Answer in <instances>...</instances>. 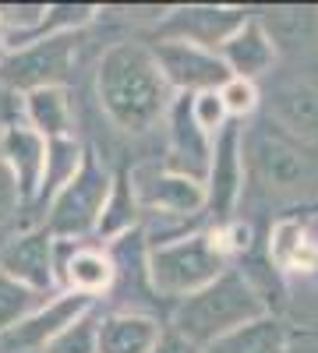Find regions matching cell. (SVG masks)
<instances>
[{
    "mask_svg": "<svg viewBox=\"0 0 318 353\" xmlns=\"http://www.w3.org/2000/svg\"><path fill=\"white\" fill-rule=\"evenodd\" d=\"M96 92L106 117L124 131H149L170 103V85L152 50L138 43H117L103 53Z\"/></svg>",
    "mask_w": 318,
    "mask_h": 353,
    "instance_id": "6da1fadb",
    "label": "cell"
},
{
    "mask_svg": "<svg viewBox=\"0 0 318 353\" xmlns=\"http://www.w3.org/2000/svg\"><path fill=\"white\" fill-rule=\"evenodd\" d=\"M262 314H266V304L258 297V290L251 286V279L244 272H223L206 290L184 297V304L177 307V318H173V332H181L201 350Z\"/></svg>",
    "mask_w": 318,
    "mask_h": 353,
    "instance_id": "7a4b0ae2",
    "label": "cell"
},
{
    "mask_svg": "<svg viewBox=\"0 0 318 353\" xmlns=\"http://www.w3.org/2000/svg\"><path fill=\"white\" fill-rule=\"evenodd\" d=\"M244 156L251 176L276 198H308L318 191V166L308 156V145L279 131L272 121L248 134Z\"/></svg>",
    "mask_w": 318,
    "mask_h": 353,
    "instance_id": "3957f363",
    "label": "cell"
},
{
    "mask_svg": "<svg viewBox=\"0 0 318 353\" xmlns=\"http://www.w3.org/2000/svg\"><path fill=\"white\" fill-rule=\"evenodd\" d=\"M223 265V233H195V237H184L177 244H159L149 254V276L159 293L191 297L226 272Z\"/></svg>",
    "mask_w": 318,
    "mask_h": 353,
    "instance_id": "277c9868",
    "label": "cell"
},
{
    "mask_svg": "<svg viewBox=\"0 0 318 353\" xmlns=\"http://www.w3.org/2000/svg\"><path fill=\"white\" fill-rule=\"evenodd\" d=\"M110 194V176L96 152L81 156L74 176L61 188L53 201V216H50V233L57 237H81L85 230H92L103 216V205Z\"/></svg>",
    "mask_w": 318,
    "mask_h": 353,
    "instance_id": "5b68a950",
    "label": "cell"
},
{
    "mask_svg": "<svg viewBox=\"0 0 318 353\" xmlns=\"http://www.w3.org/2000/svg\"><path fill=\"white\" fill-rule=\"evenodd\" d=\"M156 64L170 88H184V92H219V88L234 78L223 57L216 50L195 46L184 39H163L156 50Z\"/></svg>",
    "mask_w": 318,
    "mask_h": 353,
    "instance_id": "8992f818",
    "label": "cell"
},
{
    "mask_svg": "<svg viewBox=\"0 0 318 353\" xmlns=\"http://www.w3.org/2000/svg\"><path fill=\"white\" fill-rule=\"evenodd\" d=\"M71 64H74L71 36H50V39H39L36 46H25L21 53L8 57L4 74L11 85L36 92V88H57V81L68 78Z\"/></svg>",
    "mask_w": 318,
    "mask_h": 353,
    "instance_id": "52a82bcc",
    "label": "cell"
},
{
    "mask_svg": "<svg viewBox=\"0 0 318 353\" xmlns=\"http://www.w3.org/2000/svg\"><path fill=\"white\" fill-rule=\"evenodd\" d=\"M241 188H244V131L237 124H226L212 145L206 205L219 219H226L241 198Z\"/></svg>",
    "mask_w": 318,
    "mask_h": 353,
    "instance_id": "ba28073f",
    "label": "cell"
},
{
    "mask_svg": "<svg viewBox=\"0 0 318 353\" xmlns=\"http://www.w3.org/2000/svg\"><path fill=\"white\" fill-rule=\"evenodd\" d=\"M244 11L234 8H181L166 18V39H184L195 46L216 50L244 25Z\"/></svg>",
    "mask_w": 318,
    "mask_h": 353,
    "instance_id": "9c48e42d",
    "label": "cell"
},
{
    "mask_svg": "<svg viewBox=\"0 0 318 353\" xmlns=\"http://www.w3.org/2000/svg\"><path fill=\"white\" fill-rule=\"evenodd\" d=\"M170 170L181 173V176H191V181L201 184V176H209V163H212V145H209V134L195 124V113H191V103L188 96L173 106L170 113Z\"/></svg>",
    "mask_w": 318,
    "mask_h": 353,
    "instance_id": "30bf717a",
    "label": "cell"
},
{
    "mask_svg": "<svg viewBox=\"0 0 318 353\" xmlns=\"http://www.w3.org/2000/svg\"><path fill=\"white\" fill-rule=\"evenodd\" d=\"M269 121L290 138H297L301 145H315L318 141V88L308 85V81L279 85L272 92V117Z\"/></svg>",
    "mask_w": 318,
    "mask_h": 353,
    "instance_id": "8fae6325",
    "label": "cell"
},
{
    "mask_svg": "<svg viewBox=\"0 0 318 353\" xmlns=\"http://www.w3.org/2000/svg\"><path fill=\"white\" fill-rule=\"evenodd\" d=\"M219 57H223V64L230 68V74H234V78L255 81L258 74H266L272 68L276 46L266 36V28L258 25V18H251V21H244L237 32L219 46Z\"/></svg>",
    "mask_w": 318,
    "mask_h": 353,
    "instance_id": "7c38bea8",
    "label": "cell"
},
{
    "mask_svg": "<svg viewBox=\"0 0 318 353\" xmlns=\"http://www.w3.org/2000/svg\"><path fill=\"white\" fill-rule=\"evenodd\" d=\"M138 194L149 209H163L173 216H195L201 205H206V188L191 176H181L173 170L152 173V176H141Z\"/></svg>",
    "mask_w": 318,
    "mask_h": 353,
    "instance_id": "4fadbf2b",
    "label": "cell"
},
{
    "mask_svg": "<svg viewBox=\"0 0 318 353\" xmlns=\"http://www.w3.org/2000/svg\"><path fill=\"white\" fill-rule=\"evenodd\" d=\"M258 25L266 28L276 50L315 53L318 50V8H272L262 11Z\"/></svg>",
    "mask_w": 318,
    "mask_h": 353,
    "instance_id": "5bb4252c",
    "label": "cell"
},
{
    "mask_svg": "<svg viewBox=\"0 0 318 353\" xmlns=\"http://www.w3.org/2000/svg\"><path fill=\"white\" fill-rule=\"evenodd\" d=\"M89 307V293H68V297L53 301L46 311L32 314L28 321H21V325H14L4 343L8 346H46V339L61 336L68 325H74V318Z\"/></svg>",
    "mask_w": 318,
    "mask_h": 353,
    "instance_id": "9a60e30c",
    "label": "cell"
},
{
    "mask_svg": "<svg viewBox=\"0 0 318 353\" xmlns=\"http://www.w3.org/2000/svg\"><path fill=\"white\" fill-rule=\"evenodd\" d=\"M163 329L146 314H110L96 332V353H156Z\"/></svg>",
    "mask_w": 318,
    "mask_h": 353,
    "instance_id": "2e32d148",
    "label": "cell"
},
{
    "mask_svg": "<svg viewBox=\"0 0 318 353\" xmlns=\"http://www.w3.org/2000/svg\"><path fill=\"white\" fill-rule=\"evenodd\" d=\"M46 149L50 145L25 128H11L4 134V159L14 170V181L21 198H32L43 188V173H46Z\"/></svg>",
    "mask_w": 318,
    "mask_h": 353,
    "instance_id": "e0dca14e",
    "label": "cell"
},
{
    "mask_svg": "<svg viewBox=\"0 0 318 353\" xmlns=\"http://www.w3.org/2000/svg\"><path fill=\"white\" fill-rule=\"evenodd\" d=\"M0 272L21 286H46L50 283V237L46 233H28L18 237L11 248L0 254Z\"/></svg>",
    "mask_w": 318,
    "mask_h": 353,
    "instance_id": "ac0fdd59",
    "label": "cell"
},
{
    "mask_svg": "<svg viewBox=\"0 0 318 353\" xmlns=\"http://www.w3.org/2000/svg\"><path fill=\"white\" fill-rule=\"evenodd\" d=\"M286 350H290V332L272 314L255 318L230 336L216 339L212 346H206V353H286Z\"/></svg>",
    "mask_w": 318,
    "mask_h": 353,
    "instance_id": "d6986e66",
    "label": "cell"
},
{
    "mask_svg": "<svg viewBox=\"0 0 318 353\" xmlns=\"http://www.w3.org/2000/svg\"><path fill=\"white\" fill-rule=\"evenodd\" d=\"M269 254L279 269L286 272H315L318 269V241L311 233L294 223V219H283L276 230H272V244H269Z\"/></svg>",
    "mask_w": 318,
    "mask_h": 353,
    "instance_id": "ffe728a7",
    "label": "cell"
},
{
    "mask_svg": "<svg viewBox=\"0 0 318 353\" xmlns=\"http://www.w3.org/2000/svg\"><path fill=\"white\" fill-rule=\"evenodd\" d=\"M28 117L36 124V134L43 138H53L61 141L71 128V106H68V96L61 88H36L28 92Z\"/></svg>",
    "mask_w": 318,
    "mask_h": 353,
    "instance_id": "44dd1931",
    "label": "cell"
},
{
    "mask_svg": "<svg viewBox=\"0 0 318 353\" xmlns=\"http://www.w3.org/2000/svg\"><path fill=\"white\" fill-rule=\"evenodd\" d=\"M135 223V188L128 176H117L110 184V194H106V205H103V216H99V233L103 237H113Z\"/></svg>",
    "mask_w": 318,
    "mask_h": 353,
    "instance_id": "7402d4cb",
    "label": "cell"
},
{
    "mask_svg": "<svg viewBox=\"0 0 318 353\" xmlns=\"http://www.w3.org/2000/svg\"><path fill=\"white\" fill-rule=\"evenodd\" d=\"M68 279L74 283L78 293H96V290L110 286L113 265L99 251H74V258L68 261Z\"/></svg>",
    "mask_w": 318,
    "mask_h": 353,
    "instance_id": "603a6c76",
    "label": "cell"
},
{
    "mask_svg": "<svg viewBox=\"0 0 318 353\" xmlns=\"http://www.w3.org/2000/svg\"><path fill=\"white\" fill-rule=\"evenodd\" d=\"M96 332L92 321H74L46 343V353H96Z\"/></svg>",
    "mask_w": 318,
    "mask_h": 353,
    "instance_id": "cb8c5ba5",
    "label": "cell"
},
{
    "mask_svg": "<svg viewBox=\"0 0 318 353\" xmlns=\"http://www.w3.org/2000/svg\"><path fill=\"white\" fill-rule=\"evenodd\" d=\"M191 113H195V124L206 134H219L226 128V106H223L219 92H198L191 99Z\"/></svg>",
    "mask_w": 318,
    "mask_h": 353,
    "instance_id": "d4e9b609",
    "label": "cell"
},
{
    "mask_svg": "<svg viewBox=\"0 0 318 353\" xmlns=\"http://www.w3.org/2000/svg\"><path fill=\"white\" fill-rule=\"evenodd\" d=\"M219 99L226 106V113H234V117H244L255 110L258 103V92H255V81H244V78H230L223 88H219Z\"/></svg>",
    "mask_w": 318,
    "mask_h": 353,
    "instance_id": "484cf974",
    "label": "cell"
},
{
    "mask_svg": "<svg viewBox=\"0 0 318 353\" xmlns=\"http://www.w3.org/2000/svg\"><path fill=\"white\" fill-rule=\"evenodd\" d=\"M25 304H28V290L0 272V329H8L11 321L25 311Z\"/></svg>",
    "mask_w": 318,
    "mask_h": 353,
    "instance_id": "4316f807",
    "label": "cell"
},
{
    "mask_svg": "<svg viewBox=\"0 0 318 353\" xmlns=\"http://www.w3.org/2000/svg\"><path fill=\"white\" fill-rule=\"evenodd\" d=\"M18 201H21V191H18V181H14V170L8 166L4 152H0V219H8Z\"/></svg>",
    "mask_w": 318,
    "mask_h": 353,
    "instance_id": "83f0119b",
    "label": "cell"
},
{
    "mask_svg": "<svg viewBox=\"0 0 318 353\" xmlns=\"http://www.w3.org/2000/svg\"><path fill=\"white\" fill-rule=\"evenodd\" d=\"M156 353H201V350H198L191 339H184L181 332H173V329H170V332H163V336H159Z\"/></svg>",
    "mask_w": 318,
    "mask_h": 353,
    "instance_id": "f1b7e54d",
    "label": "cell"
},
{
    "mask_svg": "<svg viewBox=\"0 0 318 353\" xmlns=\"http://www.w3.org/2000/svg\"><path fill=\"white\" fill-rule=\"evenodd\" d=\"M286 353H318V332H304V336L290 339V350Z\"/></svg>",
    "mask_w": 318,
    "mask_h": 353,
    "instance_id": "f546056e",
    "label": "cell"
},
{
    "mask_svg": "<svg viewBox=\"0 0 318 353\" xmlns=\"http://www.w3.org/2000/svg\"><path fill=\"white\" fill-rule=\"evenodd\" d=\"M0 64H4V39H0Z\"/></svg>",
    "mask_w": 318,
    "mask_h": 353,
    "instance_id": "4dcf8cb0",
    "label": "cell"
}]
</instances>
